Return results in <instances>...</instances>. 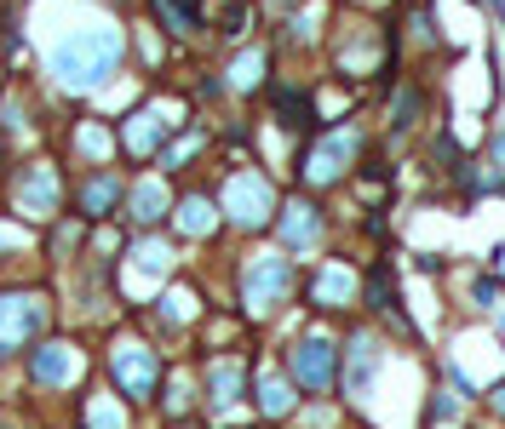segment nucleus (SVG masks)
Returning <instances> with one entry per match:
<instances>
[{"instance_id": "f257e3e1", "label": "nucleus", "mask_w": 505, "mask_h": 429, "mask_svg": "<svg viewBox=\"0 0 505 429\" xmlns=\"http://www.w3.org/2000/svg\"><path fill=\"white\" fill-rule=\"evenodd\" d=\"M121 52H127V34L115 29V23H87V29L64 34V41L52 46V75H58V86H69V92H98V86H110V75L121 69Z\"/></svg>"}, {"instance_id": "f03ea898", "label": "nucleus", "mask_w": 505, "mask_h": 429, "mask_svg": "<svg viewBox=\"0 0 505 429\" xmlns=\"http://www.w3.org/2000/svg\"><path fill=\"white\" fill-rule=\"evenodd\" d=\"M46 321H52L46 292H35V287H6L0 292V361L18 355L23 343H35V333H41Z\"/></svg>"}, {"instance_id": "7ed1b4c3", "label": "nucleus", "mask_w": 505, "mask_h": 429, "mask_svg": "<svg viewBox=\"0 0 505 429\" xmlns=\"http://www.w3.org/2000/svg\"><path fill=\"white\" fill-rule=\"evenodd\" d=\"M58 206H64V178H58V166L52 161L18 166V178H12V212H18L23 224H46V218H58Z\"/></svg>"}, {"instance_id": "20e7f679", "label": "nucleus", "mask_w": 505, "mask_h": 429, "mask_svg": "<svg viewBox=\"0 0 505 429\" xmlns=\"http://www.w3.org/2000/svg\"><path fill=\"white\" fill-rule=\"evenodd\" d=\"M224 218L236 229H264L276 218V189L264 172H230L224 178Z\"/></svg>"}, {"instance_id": "39448f33", "label": "nucleus", "mask_w": 505, "mask_h": 429, "mask_svg": "<svg viewBox=\"0 0 505 429\" xmlns=\"http://www.w3.org/2000/svg\"><path fill=\"white\" fill-rule=\"evenodd\" d=\"M110 378H115V389H121V401H150L155 384H161V361H155L150 343L121 338L110 349Z\"/></svg>"}, {"instance_id": "423d86ee", "label": "nucleus", "mask_w": 505, "mask_h": 429, "mask_svg": "<svg viewBox=\"0 0 505 429\" xmlns=\"http://www.w3.org/2000/svg\"><path fill=\"white\" fill-rule=\"evenodd\" d=\"M287 287H293V264H287L282 252H259V257H247V269H242V303H247L252 315L276 310V303L287 298Z\"/></svg>"}, {"instance_id": "0eeeda50", "label": "nucleus", "mask_w": 505, "mask_h": 429, "mask_svg": "<svg viewBox=\"0 0 505 429\" xmlns=\"http://www.w3.org/2000/svg\"><path fill=\"white\" fill-rule=\"evenodd\" d=\"M184 126V120H173V109H161V103H144V109H132V115L121 120V132H115V143L132 155V161H150V155H161L167 149V138Z\"/></svg>"}, {"instance_id": "6e6552de", "label": "nucleus", "mask_w": 505, "mask_h": 429, "mask_svg": "<svg viewBox=\"0 0 505 429\" xmlns=\"http://www.w3.org/2000/svg\"><path fill=\"white\" fill-rule=\"evenodd\" d=\"M356 149H362V138H356L351 126L328 132V138H316V143L305 149V161H299V178L316 183V189H322V183H339V178H345V166L356 161Z\"/></svg>"}, {"instance_id": "1a4fd4ad", "label": "nucleus", "mask_w": 505, "mask_h": 429, "mask_svg": "<svg viewBox=\"0 0 505 429\" xmlns=\"http://www.w3.org/2000/svg\"><path fill=\"white\" fill-rule=\"evenodd\" d=\"M75 372H81V349H75V343H64V338L35 343V355H29V384H41V389H64Z\"/></svg>"}, {"instance_id": "9d476101", "label": "nucleus", "mask_w": 505, "mask_h": 429, "mask_svg": "<svg viewBox=\"0 0 505 429\" xmlns=\"http://www.w3.org/2000/svg\"><path fill=\"white\" fill-rule=\"evenodd\" d=\"M121 201H127V183H121V172H110V166H92L87 178H81V189H75V206H81L75 218H110Z\"/></svg>"}, {"instance_id": "9b49d317", "label": "nucleus", "mask_w": 505, "mask_h": 429, "mask_svg": "<svg viewBox=\"0 0 505 429\" xmlns=\"http://www.w3.org/2000/svg\"><path fill=\"white\" fill-rule=\"evenodd\" d=\"M293 378L305 389H328L339 378V349L328 338H299L293 343Z\"/></svg>"}, {"instance_id": "f8f14e48", "label": "nucleus", "mask_w": 505, "mask_h": 429, "mask_svg": "<svg viewBox=\"0 0 505 429\" xmlns=\"http://www.w3.org/2000/svg\"><path fill=\"white\" fill-rule=\"evenodd\" d=\"M167 212H173V195H167L161 178H144V183H132V189H127V218L138 229H155Z\"/></svg>"}, {"instance_id": "ddd939ff", "label": "nucleus", "mask_w": 505, "mask_h": 429, "mask_svg": "<svg viewBox=\"0 0 505 429\" xmlns=\"http://www.w3.org/2000/svg\"><path fill=\"white\" fill-rule=\"evenodd\" d=\"M310 298H316V310H345V303L356 298V275H351V269H339V264L322 269V275L310 280Z\"/></svg>"}, {"instance_id": "4468645a", "label": "nucleus", "mask_w": 505, "mask_h": 429, "mask_svg": "<svg viewBox=\"0 0 505 429\" xmlns=\"http://www.w3.org/2000/svg\"><path fill=\"white\" fill-rule=\"evenodd\" d=\"M316 235H322V212L310 201H287L282 206V241L287 247H310Z\"/></svg>"}, {"instance_id": "2eb2a0df", "label": "nucleus", "mask_w": 505, "mask_h": 429, "mask_svg": "<svg viewBox=\"0 0 505 429\" xmlns=\"http://www.w3.org/2000/svg\"><path fill=\"white\" fill-rule=\"evenodd\" d=\"M173 224L184 229V235H213V229H219V212H213L207 195H184V201L173 206Z\"/></svg>"}, {"instance_id": "dca6fc26", "label": "nucleus", "mask_w": 505, "mask_h": 429, "mask_svg": "<svg viewBox=\"0 0 505 429\" xmlns=\"http://www.w3.org/2000/svg\"><path fill=\"white\" fill-rule=\"evenodd\" d=\"M374 378H379V343L374 338H356L351 343V395H368Z\"/></svg>"}, {"instance_id": "f3484780", "label": "nucleus", "mask_w": 505, "mask_h": 429, "mask_svg": "<svg viewBox=\"0 0 505 429\" xmlns=\"http://www.w3.org/2000/svg\"><path fill=\"white\" fill-rule=\"evenodd\" d=\"M150 6H155V18H161L167 34H196V29H201L196 0H150Z\"/></svg>"}, {"instance_id": "a211bd4d", "label": "nucleus", "mask_w": 505, "mask_h": 429, "mask_svg": "<svg viewBox=\"0 0 505 429\" xmlns=\"http://www.w3.org/2000/svg\"><path fill=\"white\" fill-rule=\"evenodd\" d=\"M75 149L87 155L92 166H110V155H115V138L98 126V120H81V126H75Z\"/></svg>"}, {"instance_id": "6ab92c4d", "label": "nucleus", "mask_w": 505, "mask_h": 429, "mask_svg": "<svg viewBox=\"0 0 505 429\" xmlns=\"http://www.w3.org/2000/svg\"><path fill=\"white\" fill-rule=\"evenodd\" d=\"M242 384H247L242 361H219V366H213V378H207V389H213V407H230V401L242 395Z\"/></svg>"}, {"instance_id": "aec40b11", "label": "nucleus", "mask_w": 505, "mask_h": 429, "mask_svg": "<svg viewBox=\"0 0 505 429\" xmlns=\"http://www.w3.org/2000/svg\"><path fill=\"white\" fill-rule=\"evenodd\" d=\"M259 412L264 418H287L293 412V384L287 378H259Z\"/></svg>"}, {"instance_id": "412c9836", "label": "nucleus", "mask_w": 505, "mask_h": 429, "mask_svg": "<svg viewBox=\"0 0 505 429\" xmlns=\"http://www.w3.org/2000/svg\"><path fill=\"white\" fill-rule=\"evenodd\" d=\"M264 69H270V57H264V52H242V57L230 64V80H224V86H236V92H259V86H264Z\"/></svg>"}, {"instance_id": "4be33fe9", "label": "nucleus", "mask_w": 505, "mask_h": 429, "mask_svg": "<svg viewBox=\"0 0 505 429\" xmlns=\"http://www.w3.org/2000/svg\"><path fill=\"white\" fill-rule=\"evenodd\" d=\"M270 103H276V115H287V126H316V109H310L305 92H276Z\"/></svg>"}, {"instance_id": "5701e85b", "label": "nucleus", "mask_w": 505, "mask_h": 429, "mask_svg": "<svg viewBox=\"0 0 505 429\" xmlns=\"http://www.w3.org/2000/svg\"><path fill=\"white\" fill-rule=\"evenodd\" d=\"M132 264H138V275H167L173 252H167L161 241H138V247H132Z\"/></svg>"}, {"instance_id": "b1692460", "label": "nucleus", "mask_w": 505, "mask_h": 429, "mask_svg": "<svg viewBox=\"0 0 505 429\" xmlns=\"http://www.w3.org/2000/svg\"><path fill=\"white\" fill-rule=\"evenodd\" d=\"M87 429H127V412L110 395H98V401H87Z\"/></svg>"}, {"instance_id": "393cba45", "label": "nucleus", "mask_w": 505, "mask_h": 429, "mask_svg": "<svg viewBox=\"0 0 505 429\" xmlns=\"http://www.w3.org/2000/svg\"><path fill=\"white\" fill-rule=\"evenodd\" d=\"M201 143H207V132H190V138L167 143V149H161V166H167V172H184V161H190V155L201 149Z\"/></svg>"}, {"instance_id": "a878e982", "label": "nucleus", "mask_w": 505, "mask_h": 429, "mask_svg": "<svg viewBox=\"0 0 505 429\" xmlns=\"http://www.w3.org/2000/svg\"><path fill=\"white\" fill-rule=\"evenodd\" d=\"M368 298H374V310H396V292H391V269H374V275H368Z\"/></svg>"}, {"instance_id": "bb28decb", "label": "nucleus", "mask_w": 505, "mask_h": 429, "mask_svg": "<svg viewBox=\"0 0 505 429\" xmlns=\"http://www.w3.org/2000/svg\"><path fill=\"white\" fill-rule=\"evenodd\" d=\"M196 315V292H167L161 298V321H190Z\"/></svg>"}, {"instance_id": "cd10ccee", "label": "nucleus", "mask_w": 505, "mask_h": 429, "mask_svg": "<svg viewBox=\"0 0 505 429\" xmlns=\"http://www.w3.org/2000/svg\"><path fill=\"white\" fill-rule=\"evenodd\" d=\"M247 18H252V11H247V0H230V6H224V34H230V41H242V34H247Z\"/></svg>"}, {"instance_id": "c85d7f7f", "label": "nucleus", "mask_w": 505, "mask_h": 429, "mask_svg": "<svg viewBox=\"0 0 505 429\" xmlns=\"http://www.w3.org/2000/svg\"><path fill=\"white\" fill-rule=\"evenodd\" d=\"M488 166H494V178H505V126L494 132V149H488Z\"/></svg>"}, {"instance_id": "c756f323", "label": "nucleus", "mask_w": 505, "mask_h": 429, "mask_svg": "<svg viewBox=\"0 0 505 429\" xmlns=\"http://www.w3.org/2000/svg\"><path fill=\"white\" fill-rule=\"evenodd\" d=\"M23 247H29V235H18V229L0 224V252H23Z\"/></svg>"}, {"instance_id": "7c9ffc66", "label": "nucleus", "mask_w": 505, "mask_h": 429, "mask_svg": "<svg viewBox=\"0 0 505 429\" xmlns=\"http://www.w3.org/2000/svg\"><path fill=\"white\" fill-rule=\"evenodd\" d=\"M494 412H505V384H500V389H494Z\"/></svg>"}, {"instance_id": "2f4dec72", "label": "nucleus", "mask_w": 505, "mask_h": 429, "mask_svg": "<svg viewBox=\"0 0 505 429\" xmlns=\"http://www.w3.org/2000/svg\"><path fill=\"white\" fill-rule=\"evenodd\" d=\"M276 6H293V0H276Z\"/></svg>"}, {"instance_id": "473e14b6", "label": "nucleus", "mask_w": 505, "mask_h": 429, "mask_svg": "<svg viewBox=\"0 0 505 429\" xmlns=\"http://www.w3.org/2000/svg\"><path fill=\"white\" fill-rule=\"evenodd\" d=\"M0 149H6V138H0Z\"/></svg>"}]
</instances>
